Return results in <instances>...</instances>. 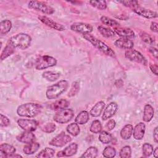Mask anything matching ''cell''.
<instances>
[{"instance_id":"36","label":"cell","mask_w":158,"mask_h":158,"mask_svg":"<svg viewBox=\"0 0 158 158\" xmlns=\"http://www.w3.org/2000/svg\"><path fill=\"white\" fill-rule=\"evenodd\" d=\"M89 130L93 133H100L102 130V125L98 120H94L89 127Z\"/></svg>"},{"instance_id":"43","label":"cell","mask_w":158,"mask_h":158,"mask_svg":"<svg viewBox=\"0 0 158 158\" xmlns=\"http://www.w3.org/2000/svg\"><path fill=\"white\" fill-rule=\"evenodd\" d=\"M140 36L141 38V40L145 42L147 44H152L154 43L155 42V39L154 37L151 36V35H149V34H147L146 33H142L140 35Z\"/></svg>"},{"instance_id":"50","label":"cell","mask_w":158,"mask_h":158,"mask_svg":"<svg viewBox=\"0 0 158 158\" xmlns=\"http://www.w3.org/2000/svg\"><path fill=\"white\" fill-rule=\"evenodd\" d=\"M149 52L153 55V56L156 58L157 59L158 57V52H157V49L156 48L152 47L149 48Z\"/></svg>"},{"instance_id":"14","label":"cell","mask_w":158,"mask_h":158,"mask_svg":"<svg viewBox=\"0 0 158 158\" xmlns=\"http://www.w3.org/2000/svg\"><path fill=\"white\" fill-rule=\"evenodd\" d=\"M78 149V145L75 143H72L67 146L64 149L59 151L57 153V157H70L75 155Z\"/></svg>"},{"instance_id":"30","label":"cell","mask_w":158,"mask_h":158,"mask_svg":"<svg viewBox=\"0 0 158 158\" xmlns=\"http://www.w3.org/2000/svg\"><path fill=\"white\" fill-rule=\"evenodd\" d=\"M98 150L97 148L94 146L89 147L85 152L81 156L83 158H95L98 156Z\"/></svg>"},{"instance_id":"8","label":"cell","mask_w":158,"mask_h":158,"mask_svg":"<svg viewBox=\"0 0 158 158\" xmlns=\"http://www.w3.org/2000/svg\"><path fill=\"white\" fill-rule=\"evenodd\" d=\"M125 56L131 61H135L144 65H146L148 63L146 59L141 52L133 49L127 50L125 52Z\"/></svg>"},{"instance_id":"45","label":"cell","mask_w":158,"mask_h":158,"mask_svg":"<svg viewBox=\"0 0 158 158\" xmlns=\"http://www.w3.org/2000/svg\"><path fill=\"white\" fill-rule=\"evenodd\" d=\"M10 120L9 119L3 114H1V118H0V125L1 127H6L9 125Z\"/></svg>"},{"instance_id":"46","label":"cell","mask_w":158,"mask_h":158,"mask_svg":"<svg viewBox=\"0 0 158 158\" xmlns=\"http://www.w3.org/2000/svg\"><path fill=\"white\" fill-rule=\"evenodd\" d=\"M115 125H116V123H115V121L114 120V119H110L109 120L106 124L105 125V128L109 130V131H110L112 130H113L115 127Z\"/></svg>"},{"instance_id":"29","label":"cell","mask_w":158,"mask_h":158,"mask_svg":"<svg viewBox=\"0 0 158 158\" xmlns=\"http://www.w3.org/2000/svg\"><path fill=\"white\" fill-rule=\"evenodd\" d=\"M55 151L51 148H46L41 150L35 157L38 158H51L54 156Z\"/></svg>"},{"instance_id":"47","label":"cell","mask_w":158,"mask_h":158,"mask_svg":"<svg viewBox=\"0 0 158 158\" xmlns=\"http://www.w3.org/2000/svg\"><path fill=\"white\" fill-rule=\"evenodd\" d=\"M149 68H150V70H151V72L155 74L156 75H157V69H158V67H157V65L156 64H151L149 65Z\"/></svg>"},{"instance_id":"37","label":"cell","mask_w":158,"mask_h":158,"mask_svg":"<svg viewBox=\"0 0 158 158\" xmlns=\"http://www.w3.org/2000/svg\"><path fill=\"white\" fill-rule=\"evenodd\" d=\"M154 149L153 146L148 143H146L143 144L142 146V151H143V156L145 157H148L151 156L152 154Z\"/></svg>"},{"instance_id":"1","label":"cell","mask_w":158,"mask_h":158,"mask_svg":"<svg viewBox=\"0 0 158 158\" xmlns=\"http://www.w3.org/2000/svg\"><path fill=\"white\" fill-rule=\"evenodd\" d=\"M42 109L40 104L33 102H28L19 106L17 113L19 116L31 118L38 115Z\"/></svg>"},{"instance_id":"12","label":"cell","mask_w":158,"mask_h":158,"mask_svg":"<svg viewBox=\"0 0 158 158\" xmlns=\"http://www.w3.org/2000/svg\"><path fill=\"white\" fill-rule=\"evenodd\" d=\"M38 18L43 23H44L46 26H48L54 30H58V31H64L65 29L64 26L54 21L51 19H50L46 16L39 15L38 17Z\"/></svg>"},{"instance_id":"13","label":"cell","mask_w":158,"mask_h":158,"mask_svg":"<svg viewBox=\"0 0 158 158\" xmlns=\"http://www.w3.org/2000/svg\"><path fill=\"white\" fill-rule=\"evenodd\" d=\"M133 10L138 15L146 19H154L157 17V13L156 12L139 7V6L133 8Z\"/></svg>"},{"instance_id":"51","label":"cell","mask_w":158,"mask_h":158,"mask_svg":"<svg viewBox=\"0 0 158 158\" xmlns=\"http://www.w3.org/2000/svg\"><path fill=\"white\" fill-rule=\"evenodd\" d=\"M152 154H153V156L155 158L157 157V156H158V148L157 147H156L155 148V149L153 151Z\"/></svg>"},{"instance_id":"48","label":"cell","mask_w":158,"mask_h":158,"mask_svg":"<svg viewBox=\"0 0 158 158\" xmlns=\"http://www.w3.org/2000/svg\"><path fill=\"white\" fill-rule=\"evenodd\" d=\"M150 29L151 31H152L153 32H156L157 33L158 31V28H157V23L156 22H152L150 25Z\"/></svg>"},{"instance_id":"19","label":"cell","mask_w":158,"mask_h":158,"mask_svg":"<svg viewBox=\"0 0 158 158\" xmlns=\"http://www.w3.org/2000/svg\"><path fill=\"white\" fill-rule=\"evenodd\" d=\"M114 44L118 48L122 49H131L133 48L134 43L130 39L119 38L114 42Z\"/></svg>"},{"instance_id":"11","label":"cell","mask_w":158,"mask_h":158,"mask_svg":"<svg viewBox=\"0 0 158 158\" xmlns=\"http://www.w3.org/2000/svg\"><path fill=\"white\" fill-rule=\"evenodd\" d=\"M70 29L72 31L81 33L83 35L90 33L93 31V27L88 23L83 22H76L70 26Z\"/></svg>"},{"instance_id":"2","label":"cell","mask_w":158,"mask_h":158,"mask_svg":"<svg viewBox=\"0 0 158 158\" xmlns=\"http://www.w3.org/2000/svg\"><path fill=\"white\" fill-rule=\"evenodd\" d=\"M31 42V38L30 35L26 33H18L10 37L8 43L15 48L20 49H25L28 48Z\"/></svg>"},{"instance_id":"7","label":"cell","mask_w":158,"mask_h":158,"mask_svg":"<svg viewBox=\"0 0 158 158\" xmlns=\"http://www.w3.org/2000/svg\"><path fill=\"white\" fill-rule=\"evenodd\" d=\"M28 7L37 11H40L44 14H52L55 10L54 8L46 4L45 3L37 1H31L28 2Z\"/></svg>"},{"instance_id":"15","label":"cell","mask_w":158,"mask_h":158,"mask_svg":"<svg viewBox=\"0 0 158 158\" xmlns=\"http://www.w3.org/2000/svg\"><path fill=\"white\" fill-rule=\"evenodd\" d=\"M118 110V105L115 102H110L104 110L102 115V119L103 120H106L111 118Z\"/></svg>"},{"instance_id":"6","label":"cell","mask_w":158,"mask_h":158,"mask_svg":"<svg viewBox=\"0 0 158 158\" xmlns=\"http://www.w3.org/2000/svg\"><path fill=\"white\" fill-rule=\"evenodd\" d=\"M74 115L73 110L71 109H64L57 112L53 117L54 120L59 123L64 124L68 123Z\"/></svg>"},{"instance_id":"39","label":"cell","mask_w":158,"mask_h":158,"mask_svg":"<svg viewBox=\"0 0 158 158\" xmlns=\"http://www.w3.org/2000/svg\"><path fill=\"white\" fill-rule=\"evenodd\" d=\"M102 155L104 157L112 158L115 157V156L116 155V151L114 148L110 146H106L104 149Z\"/></svg>"},{"instance_id":"23","label":"cell","mask_w":158,"mask_h":158,"mask_svg":"<svg viewBox=\"0 0 158 158\" xmlns=\"http://www.w3.org/2000/svg\"><path fill=\"white\" fill-rule=\"evenodd\" d=\"M70 104V102L64 99H60L56 101L51 105V109L54 110H61L64 109H66Z\"/></svg>"},{"instance_id":"10","label":"cell","mask_w":158,"mask_h":158,"mask_svg":"<svg viewBox=\"0 0 158 158\" xmlns=\"http://www.w3.org/2000/svg\"><path fill=\"white\" fill-rule=\"evenodd\" d=\"M17 123L22 130L27 131L36 130L38 125L37 122L33 119L20 118L17 120Z\"/></svg>"},{"instance_id":"16","label":"cell","mask_w":158,"mask_h":158,"mask_svg":"<svg viewBox=\"0 0 158 158\" xmlns=\"http://www.w3.org/2000/svg\"><path fill=\"white\" fill-rule=\"evenodd\" d=\"M114 31L122 38L131 39L134 38L135 36V32L128 28H122L118 27H115L114 28Z\"/></svg>"},{"instance_id":"38","label":"cell","mask_w":158,"mask_h":158,"mask_svg":"<svg viewBox=\"0 0 158 158\" xmlns=\"http://www.w3.org/2000/svg\"><path fill=\"white\" fill-rule=\"evenodd\" d=\"M89 3L94 7L103 10L107 7V4L105 1H89Z\"/></svg>"},{"instance_id":"33","label":"cell","mask_w":158,"mask_h":158,"mask_svg":"<svg viewBox=\"0 0 158 158\" xmlns=\"http://www.w3.org/2000/svg\"><path fill=\"white\" fill-rule=\"evenodd\" d=\"M113 138L112 135L106 131L100 132L99 136V140L103 144H109L112 142Z\"/></svg>"},{"instance_id":"27","label":"cell","mask_w":158,"mask_h":158,"mask_svg":"<svg viewBox=\"0 0 158 158\" xmlns=\"http://www.w3.org/2000/svg\"><path fill=\"white\" fill-rule=\"evenodd\" d=\"M12 28V23L9 20H3L0 23V34L1 35H6Z\"/></svg>"},{"instance_id":"24","label":"cell","mask_w":158,"mask_h":158,"mask_svg":"<svg viewBox=\"0 0 158 158\" xmlns=\"http://www.w3.org/2000/svg\"><path fill=\"white\" fill-rule=\"evenodd\" d=\"M133 126L131 124L125 125L120 131V136L123 139H129L133 133Z\"/></svg>"},{"instance_id":"26","label":"cell","mask_w":158,"mask_h":158,"mask_svg":"<svg viewBox=\"0 0 158 158\" xmlns=\"http://www.w3.org/2000/svg\"><path fill=\"white\" fill-rule=\"evenodd\" d=\"M89 120V114L86 110L80 112L76 117L75 121L78 125H83L88 122Z\"/></svg>"},{"instance_id":"40","label":"cell","mask_w":158,"mask_h":158,"mask_svg":"<svg viewBox=\"0 0 158 158\" xmlns=\"http://www.w3.org/2000/svg\"><path fill=\"white\" fill-rule=\"evenodd\" d=\"M41 130L47 133H51L56 130V125L52 122L46 123L40 127Z\"/></svg>"},{"instance_id":"32","label":"cell","mask_w":158,"mask_h":158,"mask_svg":"<svg viewBox=\"0 0 158 158\" xmlns=\"http://www.w3.org/2000/svg\"><path fill=\"white\" fill-rule=\"evenodd\" d=\"M66 130L70 135L73 136H76L78 135L80 132V129L78 126V124H77L76 122L72 123L68 125L66 128Z\"/></svg>"},{"instance_id":"44","label":"cell","mask_w":158,"mask_h":158,"mask_svg":"<svg viewBox=\"0 0 158 158\" xmlns=\"http://www.w3.org/2000/svg\"><path fill=\"white\" fill-rule=\"evenodd\" d=\"M119 2L122 3L123 6H125L126 7H131L132 9L139 6L138 2L136 1H134V0H131V1H119Z\"/></svg>"},{"instance_id":"49","label":"cell","mask_w":158,"mask_h":158,"mask_svg":"<svg viewBox=\"0 0 158 158\" xmlns=\"http://www.w3.org/2000/svg\"><path fill=\"white\" fill-rule=\"evenodd\" d=\"M153 139L155 143H158V130L157 127H156L153 130Z\"/></svg>"},{"instance_id":"42","label":"cell","mask_w":158,"mask_h":158,"mask_svg":"<svg viewBox=\"0 0 158 158\" xmlns=\"http://www.w3.org/2000/svg\"><path fill=\"white\" fill-rule=\"evenodd\" d=\"M80 91V84L77 81H74L72 83L71 88L70 91H69L68 93V96L70 97L73 96L75 95H76L78 91Z\"/></svg>"},{"instance_id":"31","label":"cell","mask_w":158,"mask_h":158,"mask_svg":"<svg viewBox=\"0 0 158 158\" xmlns=\"http://www.w3.org/2000/svg\"><path fill=\"white\" fill-rule=\"evenodd\" d=\"M43 77L49 81H54L59 78L60 74L59 72L52 71H46L43 72L42 75Z\"/></svg>"},{"instance_id":"25","label":"cell","mask_w":158,"mask_h":158,"mask_svg":"<svg viewBox=\"0 0 158 158\" xmlns=\"http://www.w3.org/2000/svg\"><path fill=\"white\" fill-rule=\"evenodd\" d=\"M40 144L38 143L33 142L30 144H27L23 148V151L25 154L30 155L36 152L40 148Z\"/></svg>"},{"instance_id":"9","label":"cell","mask_w":158,"mask_h":158,"mask_svg":"<svg viewBox=\"0 0 158 158\" xmlns=\"http://www.w3.org/2000/svg\"><path fill=\"white\" fill-rule=\"evenodd\" d=\"M72 141L71 137L66 135L64 131H61L59 135L53 138L49 142V144L51 146L56 147H62L67 143H70Z\"/></svg>"},{"instance_id":"34","label":"cell","mask_w":158,"mask_h":158,"mask_svg":"<svg viewBox=\"0 0 158 158\" xmlns=\"http://www.w3.org/2000/svg\"><path fill=\"white\" fill-rule=\"evenodd\" d=\"M98 30L99 31V33L104 37H106V38L112 37L115 35V32L114 31V30L109 28H106L102 26H99L98 27Z\"/></svg>"},{"instance_id":"35","label":"cell","mask_w":158,"mask_h":158,"mask_svg":"<svg viewBox=\"0 0 158 158\" xmlns=\"http://www.w3.org/2000/svg\"><path fill=\"white\" fill-rule=\"evenodd\" d=\"M100 20L103 24L109 27H112L115 28V27H118L119 26V23L118 22L106 16H102Z\"/></svg>"},{"instance_id":"5","label":"cell","mask_w":158,"mask_h":158,"mask_svg":"<svg viewBox=\"0 0 158 158\" xmlns=\"http://www.w3.org/2000/svg\"><path fill=\"white\" fill-rule=\"evenodd\" d=\"M57 64V60L49 56H43L38 58L35 62V69L38 70L53 67Z\"/></svg>"},{"instance_id":"18","label":"cell","mask_w":158,"mask_h":158,"mask_svg":"<svg viewBox=\"0 0 158 158\" xmlns=\"http://www.w3.org/2000/svg\"><path fill=\"white\" fill-rule=\"evenodd\" d=\"M17 139L22 143L30 144L34 142L35 139V136L32 131H25L17 136Z\"/></svg>"},{"instance_id":"41","label":"cell","mask_w":158,"mask_h":158,"mask_svg":"<svg viewBox=\"0 0 158 158\" xmlns=\"http://www.w3.org/2000/svg\"><path fill=\"white\" fill-rule=\"evenodd\" d=\"M131 148L129 146H123L120 151L119 156L121 158H130L131 157Z\"/></svg>"},{"instance_id":"20","label":"cell","mask_w":158,"mask_h":158,"mask_svg":"<svg viewBox=\"0 0 158 158\" xmlns=\"http://www.w3.org/2000/svg\"><path fill=\"white\" fill-rule=\"evenodd\" d=\"M15 151V148L9 144L3 143L0 146V152L1 154H3V156L1 155V157H6L10 154H14Z\"/></svg>"},{"instance_id":"21","label":"cell","mask_w":158,"mask_h":158,"mask_svg":"<svg viewBox=\"0 0 158 158\" xmlns=\"http://www.w3.org/2000/svg\"><path fill=\"white\" fill-rule=\"evenodd\" d=\"M105 103L103 101L98 102L90 110L89 114L93 117H99L104 110Z\"/></svg>"},{"instance_id":"17","label":"cell","mask_w":158,"mask_h":158,"mask_svg":"<svg viewBox=\"0 0 158 158\" xmlns=\"http://www.w3.org/2000/svg\"><path fill=\"white\" fill-rule=\"evenodd\" d=\"M146 126L143 122H139L135 125L133 129V138L136 140H141L143 138L145 133Z\"/></svg>"},{"instance_id":"3","label":"cell","mask_w":158,"mask_h":158,"mask_svg":"<svg viewBox=\"0 0 158 158\" xmlns=\"http://www.w3.org/2000/svg\"><path fill=\"white\" fill-rule=\"evenodd\" d=\"M68 86L69 83L67 81L65 80H60L48 88L46 91V96L48 99H56L66 91Z\"/></svg>"},{"instance_id":"22","label":"cell","mask_w":158,"mask_h":158,"mask_svg":"<svg viewBox=\"0 0 158 158\" xmlns=\"http://www.w3.org/2000/svg\"><path fill=\"white\" fill-rule=\"evenodd\" d=\"M154 114V110L150 104H146L144 107L143 120L146 122H150L153 118Z\"/></svg>"},{"instance_id":"4","label":"cell","mask_w":158,"mask_h":158,"mask_svg":"<svg viewBox=\"0 0 158 158\" xmlns=\"http://www.w3.org/2000/svg\"><path fill=\"white\" fill-rule=\"evenodd\" d=\"M83 37L88 41L91 43L96 48L100 50L105 54L110 57H115V52L103 41L98 40L90 33L84 34Z\"/></svg>"},{"instance_id":"28","label":"cell","mask_w":158,"mask_h":158,"mask_svg":"<svg viewBox=\"0 0 158 158\" xmlns=\"http://www.w3.org/2000/svg\"><path fill=\"white\" fill-rule=\"evenodd\" d=\"M15 48L14 46H12L10 44L7 43L4 49L2 51L1 55V60H3L10 55H12L15 52Z\"/></svg>"}]
</instances>
